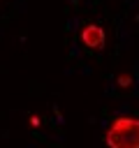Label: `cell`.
<instances>
[{
    "label": "cell",
    "mask_w": 139,
    "mask_h": 148,
    "mask_svg": "<svg viewBox=\"0 0 139 148\" xmlns=\"http://www.w3.org/2000/svg\"><path fill=\"white\" fill-rule=\"evenodd\" d=\"M30 123H32V125H39V123H42V120H39V118H37V116H30Z\"/></svg>",
    "instance_id": "obj_4"
},
{
    "label": "cell",
    "mask_w": 139,
    "mask_h": 148,
    "mask_svg": "<svg viewBox=\"0 0 139 148\" xmlns=\"http://www.w3.org/2000/svg\"><path fill=\"white\" fill-rule=\"evenodd\" d=\"M118 86H120V88L132 86V76H130V74H120V76H118Z\"/></svg>",
    "instance_id": "obj_3"
},
{
    "label": "cell",
    "mask_w": 139,
    "mask_h": 148,
    "mask_svg": "<svg viewBox=\"0 0 139 148\" xmlns=\"http://www.w3.org/2000/svg\"><path fill=\"white\" fill-rule=\"evenodd\" d=\"M81 42H83V46H88V49H102L104 46V30H102V25H97V23H88L83 30H81Z\"/></svg>",
    "instance_id": "obj_2"
},
{
    "label": "cell",
    "mask_w": 139,
    "mask_h": 148,
    "mask_svg": "<svg viewBox=\"0 0 139 148\" xmlns=\"http://www.w3.org/2000/svg\"><path fill=\"white\" fill-rule=\"evenodd\" d=\"M104 143L109 148H139V118L118 116L111 120L104 134Z\"/></svg>",
    "instance_id": "obj_1"
}]
</instances>
